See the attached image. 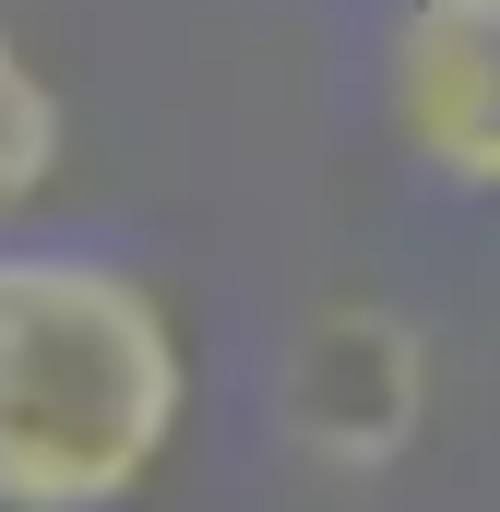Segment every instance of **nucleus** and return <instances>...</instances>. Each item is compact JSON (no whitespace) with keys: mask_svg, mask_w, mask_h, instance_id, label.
Wrapping results in <instances>:
<instances>
[{"mask_svg":"<svg viewBox=\"0 0 500 512\" xmlns=\"http://www.w3.org/2000/svg\"><path fill=\"white\" fill-rule=\"evenodd\" d=\"M191 441V334L120 251H0V512H131Z\"/></svg>","mask_w":500,"mask_h":512,"instance_id":"obj_1","label":"nucleus"},{"mask_svg":"<svg viewBox=\"0 0 500 512\" xmlns=\"http://www.w3.org/2000/svg\"><path fill=\"white\" fill-rule=\"evenodd\" d=\"M441 417V346L405 298L370 286H334L286 322V358H274V441L334 477V489H381L393 465H417Z\"/></svg>","mask_w":500,"mask_h":512,"instance_id":"obj_2","label":"nucleus"},{"mask_svg":"<svg viewBox=\"0 0 500 512\" xmlns=\"http://www.w3.org/2000/svg\"><path fill=\"white\" fill-rule=\"evenodd\" d=\"M381 131L429 191L500 203V0H393Z\"/></svg>","mask_w":500,"mask_h":512,"instance_id":"obj_3","label":"nucleus"},{"mask_svg":"<svg viewBox=\"0 0 500 512\" xmlns=\"http://www.w3.org/2000/svg\"><path fill=\"white\" fill-rule=\"evenodd\" d=\"M60 179H72V96H60L48 60L0 24V227H24Z\"/></svg>","mask_w":500,"mask_h":512,"instance_id":"obj_4","label":"nucleus"}]
</instances>
